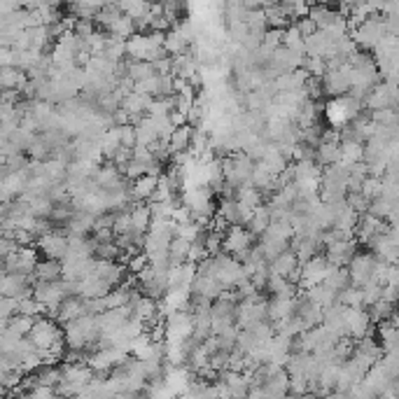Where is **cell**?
I'll use <instances>...</instances> for the list:
<instances>
[{"label": "cell", "instance_id": "32", "mask_svg": "<svg viewBox=\"0 0 399 399\" xmlns=\"http://www.w3.org/2000/svg\"><path fill=\"white\" fill-rule=\"evenodd\" d=\"M299 264H301V262H299V257H296V252H294L292 248H287L285 252H280L278 257L268 262V266H271V273L285 275V278H287V275L292 273Z\"/></svg>", "mask_w": 399, "mask_h": 399}, {"label": "cell", "instance_id": "22", "mask_svg": "<svg viewBox=\"0 0 399 399\" xmlns=\"http://www.w3.org/2000/svg\"><path fill=\"white\" fill-rule=\"evenodd\" d=\"M31 75L24 70V68H17V66H3L0 68V86L3 91H24V86L28 84Z\"/></svg>", "mask_w": 399, "mask_h": 399}, {"label": "cell", "instance_id": "25", "mask_svg": "<svg viewBox=\"0 0 399 399\" xmlns=\"http://www.w3.org/2000/svg\"><path fill=\"white\" fill-rule=\"evenodd\" d=\"M159 178L155 173H145V176L131 180V199L133 201H152L155 197L157 187H159Z\"/></svg>", "mask_w": 399, "mask_h": 399}, {"label": "cell", "instance_id": "30", "mask_svg": "<svg viewBox=\"0 0 399 399\" xmlns=\"http://www.w3.org/2000/svg\"><path fill=\"white\" fill-rule=\"evenodd\" d=\"M376 334H379V344L383 348V353H393L399 351V329L393 320H386V322H379L376 327Z\"/></svg>", "mask_w": 399, "mask_h": 399}, {"label": "cell", "instance_id": "44", "mask_svg": "<svg viewBox=\"0 0 399 399\" xmlns=\"http://www.w3.org/2000/svg\"><path fill=\"white\" fill-rule=\"evenodd\" d=\"M100 148H103V157L110 162V159L115 157V152H117L122 148V133H119V126H112L107 129V131L103 133V138H100Z\"/></svg>", "mask_w": 399, "mask_h": 399}, {"label": "cell", "instance_id": "55", "mask_svg": "<svg viewBox=\"0 0 399 399\" xmlns=\"http://www.w3.org/2000/svg\"><path fill=\"white\" fill-rule=\"evenodd\" d=\"M93 24H96V19H75V26H72V31H75L77 35H82V38H86V35H91L96 28H93Z\"/></svg>", "mask_w": 399, "mask_h": 399}, {"label": "cell", "instance_id": "43", "mask_svg": "<svg viewBox=\"0 0 399 399\" xmlns=\"http://www.w3.org/2000/svg\"><path fill=\"white\" fill-rule=\"evenodd\" d=\"M217 213H220L224 220L231 224V227H236V224H245V222H243L241 206H238L236 199H222L220 208H217Z\"/></svg>", "mask_w": 399, "mask_h": 399}, {"label": "cell", "instance_id": "38", "mask_svg": "<svg viewBox=\"0 0 399 399\" xmlns=\"http://www.w3.org/2000/svg\"><path fill=\"white\" fill-rule=\"evenodd\" d=\"M325 285H329L332 289H336V292L341 294L346 287L353 285L351 280V271H348V266H332L327 278H325Z\"/></svg>", "mask_w": 399, "mask_h": 399}, {"label": "cell", "instance_id": "3", "mask_svg": "<svg viewBox=\"0 0 399 399\" xmlns=\"http://www.w3.org/2000/svg\"><path fill=\"white\" fill-rule=\"evenodd\" d=\"M362 110H365V100L346 93V96H336L325 105V117H327L329 126L341 131V129H344L346 124H351L358 115H362Z\"/></svg>", "mask_w": 399, "mask_h": 399}, {"label": "cell", "instance_id": "14", "mask_svg": "<svg viewBox=\"0 0 399 399\" xmlns=\"http://www.w3.org/2000/svg\"><path fill=\"white\" fill-rule=\"evenodd\" d=\"M397 98H399V84L390 82V79H381V82L372 89V93L367 96L365 107L369 112H372V110H383V107H395Z\"/></svg>", "mask_w": 399, "mask_h": 399}, {"label": "cell", "instance_id": "13", "mask_svg": "<svg viewBox=\"0 0 399 399\" xmlns=\"http://www.w3.org/2000/svg\"><path fill=\"white\" fill-rule=\"evenodd\" d=\"M322 89L325 96H346L351 91V63H341L336 68H327L322 75Z\"/></svg>", "mask_w": 399, "mask_h": 399}, {"label": "cell", "instance_id": "46", "mask_svg": "<svg viewBox=\"0 0 399 399\" xmlns=\"http://www.w3.org/2000/svg\"><path fill=\"white\" fill-rule=\"evenodd\" d=\"M282 45L287 49H292L296 54H306V38H303V33L299 31V26H289L285 28V40H282Z\"/></svg>", "mask_w": 399, "mask_h": 399}, {"label": "cell", "instance_id": "53", "mask_svg": "<svg viewBox=\"0 0 399 399\" xmlns=\"http://www.w3.org/2000/svg\"><path fill=\"white\" fill-rule=\"evenodd\" d=\"M19 313V299H14V296H3L0 299V318L5 320H10V318H14Z\"/></svg>", "mask_w": 399, "mask_h": 399}, {"label": "cell", "instance_id": "35", "mask_svg": "<svg viewBox=\"0 0 399 399\" xmlns=\"http://www.w3.org/2000/svg\"><path fill=\"white\" fill-rule=\"evenodd\" d=\"M365 143L360 140H341V164L353 166L358 162H365Z\"/></svg>", "mask_w": 399, "mask_h": 399}, {"label": "cell", "instance_id": "49", "mask_svg": "<svg viewBox=\"0 0 399 399\" xmlns=\"http://www.w3.org/2000/svg\"><path fill=\"white\" fill-rule=\"evenodd\" d=\"M339 301L346 306H365V292H362V287L351 285L339 294Z\"/></svg>", "mask_w": 399, "mask_h": 399}, {"label": "cell", "instance_id": "34", "mask_svg": "<svg viewBox=\"0 0 399 399\" xmlns=\"http://www.w3.org/2000/svg\"><path fill=\"white\" fill-rule=\"evenodd\" d=\"M268 224H271V206H268V203H259V206L255 208V215H252V220L245 224V227H248L252 234L259 238L268 229Z\"/></svg>", "mask_w": 399, "mask_h": 399}, {"label": "cell", "instance_id": "31", "mask_svg": "<svg viewBox=\"0 0 399 399\" xmlns=\"http://www.w3.org/2000/svg\"><path fill=\"white\" fill-rule=\"evenodd\" d=\"M259 248H262L264 257L271 262L280 255V252H285L287 248H292V241H287V238H280V236H273V234H262L259 236Z\"/></svg>", "mask_w": 399, "mask_h": 399}, {"label": "cell", "instance_id": "41", "mask_svg": "<svg viewBox=\"0 0 399 399\" xmlns=\"http://www.w3.org/2000/svg\"><path fill=\"white\" fill-rule=\"evenodd\" d=\"M397 306H399V303L386 301V299H379L376 303H372V306H369V313H372L374 325L386 322V320H393V315L397 313Z\"/></svg>", "mask_w": 399, "mask_h": 399}, {"label": "cell", "instance_id": "10", "mask_svg": "<svg viewBox=\"0 0 399 399\" xmlns=\"http://www.w3.org/2000/svg\"><path fill=\"white\" fill-rule=\"evenodd\" d=\"M129 355L131 353L124 351V348H119V346L98 348V351L86 360V365H89L96 374H110L115 367H119L122 362L129 358Z\"/></svg>", "mask_w": 399, "mask_h": 399}, {"label": "cell", "instance_id": "19", "mask_svg": "<svg viewBox=\"0 0 399 399\" xmlns=\"http://www.w3.org/2000/svg\"><path fill=\"white\" fill-rule=\"evenodd\" d=\"M334 49H336V38L322 28H318L313 35L306 38V56H322L327 61L334 56Z\"/></svg>", "mask_w": 399, "mask_h": 399}, {"label": "cell", "instance_id": "42", "mask_svg": "<svg viewBox=\"0 0 399 399\" xmlns=\"http://www.w3.org/2000/svg\"><path fill=\"white\" fill-rule=\"evenodd\" d=\"M122 7L117 5V3H107V5H103L98 10V14H96V24L103 28V31H110V28L115 26V21H117L119 17H122Z\"/></svg>", "mask_w": 399, "mask_h": 399}, {"label": "cell", "instance_id": "8", "mask_svg": "<svg viewBox=\"0 0 399 399\" xmlns=\"http://www.w3.org/2000/svg\"><path fill=\"white\" fill-rule=\"evenodd\" d=\"M38 245H21L17 252H12L10 257H3V271H14V273H26L33 275L35 266H38Z\"/></svg>", "mask_w": 399, "mask_h": 399}, {"label": "cell", "instance_id": "11", "mask_svg": "<svg viewBox=\"0 0 399 399\" xmlns=\"http://www.w3.org/2000/svg\"><path fill=\"white\" fill-rule=\"evenodd\" d=\"M38 250L42 252L45 257L49 259H61L68 255V250H70V238L68 234L63 229H52V231H47V234H42L38 236Z\"/></svg>", "mask_w": 399, "mask_h": 399}, {"label": "cell", "instance_id": "45", "mask_svg": "<svg viewBox=\"0 0 399 399\" xmlns=\"http://www.w3.org/2000/svg\"><path fill=\"white\" fill-rule=\"evenodd\" d=\"M278 5L292 21L301 19V17H308V12H310V0H280Z\"/></svg>", "mask_w": 399, "mask_h": 399}, {"label": "cell", "instance_id": "59", "mask_svg": "<svg viewBox=\"0 0 399 399\" xmlns=\"http://www.w3.org/2000/svg\"><path fill=\"white\" fill-rule=\"evenodd\" d=\"M397 268H399V259H397Z\"/></svg>", "mask_w": 399, "mask_h": 399}, {"label": "cell", "instance_id": "51", "mask_svg": "<svg viewBox=\"0 0 399 399\" xmlns=\"http://www.w3.org/2000/svg\"><path fill=\"white\" fill-rule=\"evenodd\" d=\"M362 292H365V306H372V303L383 299V282L372 278L365 287H362Z\"/></svg>", "mask_w": 399, "mask_h": 399}, {"label": "cell", "instance_id": "56", "mask_svg": "<svg viewBox=\"0 0 399 399\" xmlns=\"http://www.w3.org/2000/svg\"><path fill=\"white\" fill-rule=\"evenodd\" d=\"M19 248L21 245L14 236H3V241H0V252H3V257H10L12 252H17Z\"/></svg>", "mask_w": 399, "mask_h": 399}, {"label": "cell", "instance_id": "1", "mask_svg": "<svg viewBox=\"0 0 399 399\" xmlns=\"http://www.w3.org/2000/svg\"><path fill=\"white\" fill-rule=\"evenodd\" d=\"M348 192H351V171H348V166L341 162L325 166L320 180V199L334 203L346 199Z\"/></svg>", "mask_w": 399, "mask_h": 399}, {"label": "cell", "instance_id": "29", "mask_svg": "<svg viewBox=\"0 0 399 399\" xmlns=\"http://www.w3.org/2000/svg\"><path fill=\"white\" fill-rule=\"evenodd\" d=\"M190 45H192V40L183 33V28H180V26H173L171 31L166 33L164 47H166V52H169L171 56L190 52Z\"/></svg>", "mask_w": 399, "mask_h": 399}, {"label": "cell", "instance_id": "54", "mask_svg": "<svg viewBox=\"0 0 399 399\" xmlns=\"http://www.w3.org/2000/svg\"><path fill=\"white\" fill-rule=\"evenodd\" d=\"M348 203H351V206L358 210V213L362 215V213H367L369 210V206H372V199H367L365 194L362 192H348Z\"/></svg>", "mask_w": 399, "mask_h": 399}, {"label": "cell", "instance_id": "26", "mask_svg": "<svg viewBox=\"0 0 399 399\" xmlns=\"http://www.w3.org/2000/svg\"><path fill=\"white\" fill-rule=\"evenodd\" d=\"M201 70V61L197 59L194 52H185V54H178L173 56V75L176 77H185V79H192L197 77Z\"/></svg>", "mask_w": 399, "mask_h": 399}, {"label": "cell", "instance_id": "40", "mask_svg": "<svg viewBox=\"0 0 399 399\" xmlns=\"http://www.w3.org/2000/svg\"><path fill=\"white\" fill-rule=\"evenodd\" d=\"M315 162L322 166H332L341 162V143H320L318 145V155Z\"/></svg>", "mask_w": 399, "mask_h": 399}, {"label": "cell", "instance_id": "47", "mask_svg": "<svg viewBox=\"0 0 399 399\" xmlns=\"http://www.w3.org/2000/svg\"><path fill=\"white\" fill-rule=\"evenodd\" d=\"M103 54L107 56V59H112V61H122V59H124V54H126V40L119 38V35L107 33V45H105Z\"/></svg>", "mask_w": 399, "mask_h": 399}, {"label": "cell", "instance_id": "4", "mask_svg": "<svg viewBox=\"0 0 399 399\" xmlns=\"http://www.w3.org/2000/svg\"><path fill=\"white\" fill-rule=\"evenodd\" d=\"M351 35H353V40L358 42L360 49H369V52H374V47L388 35L386 14H383V12L372 14V17L362 21L360 26L351 28Z\"/></svg>", "mask_w": 399, "mask_h": 399}, {"label": "cell", "instance_id": "16", "mask_svg": "<svg viewBox=\"0 0 399 399\" xmlns=\"http://www.w3.org/2000/svg\"><path fill=\"white\" fill-rule=\"evenodd\" d=\"M329 259L325 255H315L310 257L308 262H301V282L299 287H313V285H320V282H325V278H327L329 273Z\"/></svg>", "mask_w": 399, "mask_h": 399}, {"label": "cell", "instance_id": "28", "mask_svg": "<svg viewBox=\"0 0 399 399\" xmlns=\"http://www.w3.org/2000/svg\"><path fill=\"white\" fill-rule=\"evenodd\" d=\"M110 289L112 287L107 285L98 273H91V275H86V278L79 280V294H82L84 299H100V296H105Z\"/></svg>", "mask_w": 399, "mask_h": 399}, {"label": "cell", "instance_id": "20", "mask_svg": "<svg viewBox=\"0 0 399 399\" xmlns=\"http://www.w3.org/2000/svg\"><path fill=\"white\" fill-rule=\"evenodd\" d=\"M299 294V292H296ZM296 294H273L268 299V320L280 322L296 313Z\"/></svg>", "mask_w": 399, "mask_h": 399}, {"label": "cell", "instance_id": "17", "mask_svg": "<svg viewBox=\"0 0 399 399\" xmlns=\"http://www.w3.org/2000/svg\"><path fill=\"white\" fill-rule=\"evenodd\" d=\"M346 320H348V334H351L353 339H365L369 334H374L372 313H369V308L365 306H348Z\"/></svg>", "mask_w": 399, "mask_h": 399}, {"label": "cell", "instance_id": "52", "mask_svg": "<svg viewBox=\"0 0 399 399\" xmlns=\"http://www.w3.org/2000/svg\"><path fill=\"white\" fill-rule=\"evenodd\" d=\"M303 68L308 70L310 77H322L325 72H327V61H325L322 56H306V61H303Z\"/></svg>", "mask_w": 399, "mask_h": 399}, {"label": "cell", "instance_id": "12", "mask_svg": "<svg viewBox=\"0 0 399 399\" xmlns=\"http://www.w3.org/2000/svg\"><path fill=\"white\" fill-rule=\"evenodd\" d=\"M376 264H379V257H376V252H374V250L358 252V255H355V257L351 259V264H348V271H351L353 285L365 287L367 282L374 278Z\"/></svg>", "mask_w": 399, "mask_h": 399}, {"label": "cell", "instance_id": "24", "mask_svg": "<svg viewBox=\"0 0 399 399\" xmlns=\"http://www.w3.org/2000/svg\"><path fill=\"white\" fill-rule=\"evenodd\" d=\"M222 289H224V285L215 278L213 273H201V271H197V278H194V282H192V292H194V294L208 296V299L215 301L217 296L222 294Z\"/></svg>", "mask_w": 399, "mask_h": 399}, {"label": "cell", "instance_id": "48", "mask_svg": "<svg viewBox=\"0 0 399 399\" xmlns=\"http://www.w3.org/2000/svg\"><path fill=\"white\" fill-rule=\"evenodd\" d=\"M117 5L122 7V12L133 19H140L150 10V0H117Z\"/></svg>", "mask_w": 399, "mask_h": 399}, {"label": "cell", "instance_id": "37", "mask_svg": "<svg viewBox=\"0 0 399 399\" xmlns=\"http://www.w3.org/2000/svg\"><path fill=\"white\" fill-rule=\"evenodd\" d=\"M190 250H192V241L185 236H173L169 255H171V264H185L190 262Z\"/></svg>", "mask_w": 399, "mask_h": 399}, {"label": "cell", "instance_id": "21", "mask_svg": "<svg viewBox=\"0 0 399 399\" xmlns=\"http://www.w3.org/2000/svg\"><path fill=\"white\" fill-rule=\"evenodd\" d=\"M346 313H348V306H346V303L336 301V303H334V306H327V308H325L322 325H325V327H329L334 334H339V336H351V334H348V320H346Z\"/></svg>", "mask_w": 399, "mask_h": 399}, {"label": "cell", "instance_id": "5", "mask_svg": "<svg viewBox=\"0 0 399 399\" xmlns=\"http://www.w3.org/2000/svg\"><path fill=\"white\" fill-rule=\"evenodd\" d=\"M268 320V299H264L262 292L245 296L236 308V322L241 329H252L259 322Z\"/></svg>", "mask_w": 399, "mask_h": 399}, {"label": "cell", "instance_id": "33", "mask_svg": "<svg viewBox=\"0 0 399 399\" xmlns=\"http://www.w3.org/2000/svg\"><path fill=\"white\" fill-rule=\"evenodd\" d=\"M35 280H59L63 278V264L59 259H40L38 266H35V273H33Z\"/></svg>", "mask_w": 399, "mask_h": 399}, {"label": "cell", "instance_id": "50", "mask_svg": "<svg viewBox=\"0 0 399 399\" xmlns=\"http://www.w3.org/2000/svg\"><path fill=\"white\" fill-rule=\"evenodd\" d=\"M264 10H266L268 26H273V28H285V26H289V21H292L285 12L280 10V5H266Z\"/></svg>", "mask_w": 399, "mask_h": 399}, {"label": "cell", "instance_id": "2", "mask_svg": "<svg viewBox=\"0 0 399 399\" xmlns=\"http://www.w3.org/2000/svg\"><path fill=\"white\" fill-rule=\"evenodd\" d=\"M96 379V372L86 362H66L63 365V379L59 383V395L63 397H79V393Z\"/></svg>", "mask_w": 399, "mask_h": 399}, {"label": "cell", "instance_id": "9", "mask_svg": "<svg viewBox=\"0 0 399 399\" xmlns=\"http://www.w3.org/2000/svg\"><path fill=\"white\" fill-rule=\"evenodd\" d=\"M194 336V315L190 310H176L166 318V341L169 344H183Z\"/></svg>", "mask_w": 399, "mask_h": 399}, {"label": "cell", "instance_id": "57", "mask_svg": "<svg viewBox=\"0 0 399 399\" xmlns=\"http://www.w3.org/2000/svg\"><path fill=\"white\" fill-rule=\"evenodd\" d=\"M296 26H299V31L303 33V38H308V35H313L318 31V24L310 17H301L296 21Z\"/></svg>", "mask_w": 399, "mask_h": 399}, {"label": "cell", "instance_id": "39", "mask_svg": "<svg viewBox=\"0 0 399 399\" xmlns=\"http://www.w3.org/2000/svg\"><path fill=\"white\" fill-rule=\"evenodd\" d=\"M35 320H38V318H31L26 313H17L14 318H10V320L3 322V329H10V332L17 334V336H28L31 329H33Z\"/></svg>", "mask_w": 399, "mask_h": 399}, {"label": "cell", "instance_id": "15", "mask_svg": "<svg viewBox=\"0 0 399 399\" xmlns=\"http://www.w3.org/2000/svg\"><path fill=\"white\" fill-rule=\"evenodd\" d=\"M33 280H35L33 275L3 271V280H0V294H3V296H14V299L31 296L33 294Z\"/></svg>", "mask_w": 399, "mask_h": 399}, {"label": "cell", "instance_id": "23", "mask_svg": "<svg viewBox=\"0 0 399 399\" xmlns=\"http://www.w3.org/2000/svg\"><path fill=\"white\" fill-rule=\"evenodd\" d=\"M86 313V299L82 294H70L66 296L61 303H59V313H56V320L61 325H66L70 320H75V318L84 315Z\"/></svg>", "mask_w": 399, "mask_h": 399}, {"label": "cell", "instance_id": "18", "mask_svg": "<svg viewBox=\"0 0 399 399\" xmlns=\"http://www.w3.org/2000/svg\"><path fill=\"white\" fill-rule=\"evenodd\" d=\"M355 255H358V238L334 241L329 245H325V257L329 259L332 266H348Z\"/></svg>", "mask_w": 399, "mask_h": 399}, {"label": "cell", "instance_id": "27", "mask_svg": "<svg viewBox=\"0 0 399 399\" xmlns=\"http://www.w3.org/2000/svg\"><path fill=\"white\" fill-rule=\"evenodd\" d=\"M369 250H374L376 252V257L383 259V262H390V264H397V259H399V243L393 238V234H383L379 236L376 241L372 243V248Z\"/></svg>", "mask_w": 399, "mask_h": 399}, {"label": "cell", "instance_id": "6", "mask_svg": "<svg viewBox=\"0 0 399 399\" xmlns=\"http://www.w3.org/2000/svg\"><path fill=\"white\" fill-rule=\"evenodd\" d=\"M259 238L252 234V231L245 227V224H236V227H229L227 234H224V252L234 255L236 259H243L250 255L252 250L257 248Z\"/></svg>", "mask_w": 399, "mask_h": 399}, {"label": "cell", "instance_id": "58", "mask_svg": "<svg viewBox=\"0 0 399 399\" xmlns=\"http://www.w3.org/2000/svg\"><path fill=\"white\" fill-rule=\"evenodd\" d=\"M278 3H280V0H264V7L266 5H278Z\"/></svg>", "mask_w": 399, "mask_h": 399}, {"label": "cell", "instance_id": "36", "mask_svg": "<svg viewBox=\"0 0 399 399\" xmlns=\"http://www.w3.org/2000/svg\"><path fill=\"white\" fill-rule=\"evenodd\" d=\"M194 131H197V129H194V126H187V124L178 126L176 131H173V136H171V143H169V148H171L173 155H178V152H187V150L192 148V138H194Z\"/></svg>", "mask_w": 399, "mask_h": 399}, {"label": "cell", "instance_id": "7", "mask_svg": "<svg viewBox=\"0 0 399 399\" xmlns=\"http://www.w3.org/2000/svg\"><path fill=\"white\" fill-rule=\"evenodd\" d=\"M388 231H390V222L367 210V213H362L360 220H358V227H355V238H358V243L372 248V243L376 241V238L388 234Z\"/></svg>", "mask_w": 399, "mask_h": 399}]
</instances>
